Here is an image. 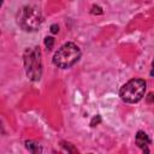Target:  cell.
<instances>
[{
  "instance_id": "cell-6",
  "label": "cell",
  "mask_w": 154,
  "mask_h": 154,
  "mask_svg": "<svg viewBox=\"0 0 154 154\" xmlns=\"http://www.w3.org/2000/svg\"><path fill=\"white\" fill-rule=\"evenodd\" d=\"M53 45H54V38L52 36H47L45 38V46L47 49H52L53 48Z\"/></svg>"
},
{
  "instance_id": "cell-2",
  "label": "cell",
  "mask_w": 154,
  "mask_h": 154,
  "mask_svg": "<svg viewBox=\"0 0 154 154\" xmlns=\"http://www.w3.org/2000/svg\"><path fill=\"white\" fill-rule=\"evenodd\" d=\"M43 17L37 7L24 6L17 13V23L25 31H35L42 24Z\"/></svg>"
},
{
  "instance_id": "cell-5",
  "label": "cell",
  "mask_w": 154,
  "mask_h": 154,
  "mask_svg": "<svg viewBox=\"0 0 154 154\" xmlns=\"http://www.w3.org/2000/svg\"><path fill=\"white\" fill-rule=\"evenodd\" d=\"M136 143L140 148H142L144 152H148V146L150 144V138L144 131H138L136 134Z\"/></svg>"
},
{
  "instance_id": "cell-1",
  "label": "cell",
  "mask_w": 154,
  "mask_h": 154,
  "mask_svg": "<svg viewBox=\"0 0 154 154\" xmlns=\"http://www.w3.org/2000/svg\"><path fill=\"white\" fill-rule=\"evenodd\" d=\"M81 57V49L73 42L63 45L53 57V64L60 69H67L75 65Z\"/></svg>"
},
{
  "instance_id": "cell-8",
  "label": "cell",
  "mask_w": 154,
  "mask_h": 154,
  "mask_svg": "<svg viewBox=\"0 0 154 154\" xmlns=\"http://www.w3.org/2000/svg\"><path fill=\"white\" fill-rule=\"evenodd\" d=\"M150 75H152V76H154V59H153V61H152V70H150Z\"/></svg>"
},
{
  "instance_id": "cell-4",
  "label": "cell",
  "mask_w": 154,
  "mask_h": 154,
  "mask_svg": "<svg viewBox=\"0 0 154 154\" xmlns=\"http://www.w3.org/2000/svg\"><path fill=\"white\" fill-rule=\"evenodd\" d=\"M41 52L38 47L28 48L24 54V65L28 77L31 81H38L41 77Z\"/></svg>"
},
{
  "instance_id": "cell-3",
  "label": "cell",
  "mask_w": 154,
  "mask_h": 154,
  "mask_svg": "<svg viewBox=\"0 0 154 154\" xmlns=\"http://www.w3.org/2000/svg\"><path fill=\"white\" fill-rule=\"evenodd\" d=\"M146 93V82L141 78H134L126 82L119 90V96L128 103L138 102Z\"/></svg>"
},
{
  "instance_id": "cell-7",
  "label": "cell",
  "mask_w": 154,
  "mask_h": 154,
  "mask_svg": "<svg viewBox=\"0 0 154 154\" xmlns=\"http://www.w3.org/2000/svg\"><path fill=\"white\" fill-rule=\"evenodd\" d=\"M51 31H52L53 34H55V32H58V31H59V26H58L57 24H53V25L51 26Z\"/></svg>"
}]
</instances>
